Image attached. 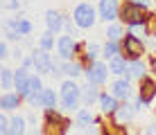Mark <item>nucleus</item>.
Listing matches in <instances>:
<instances>
[{"mask_svg": "<svg viewBox=\"0 0 156 135\" xmlns=\"http://www.w3.org/2000/svg\"><path fill=\"white\" fill-rule=\"evenodd\" d=\"M82 106V86L77 83V79H61L59 86V108L63 113H75Z\"/></svg>", "mask_w": 156, "mask_h": 135, "instance_id": "f257e3e1", "label": "nucleus"}, {"mask_svg": "<svg viewBox=\"0 0 156 135\" xmlns=\"http://www.w3.org/2000/svg\"><path fill=\"white\" fill-rule=\"evenodd\" d=\"M147 12H149L147 7H140V5L131 2V0H125V2L120 5V16H118V20H122L127 29H131V27L143 25Z\"/></svg>", "mask_w": 156, "mask_h": 135, "instance_id": "f03ea898", "label": "nucleus"}, {"mask_svg": "<svg viewBox=\"0 0 156 135\" xmlns=\"http://www.w3.org/2000/svg\"><path fill=\"white\" fill-rule=\"evenodd\" d=\"M120 45H122V54H125L127 61H133V59H143L145 54H147L145 39H140L138 34H133L131 29H127V32H125V36H122Z\"/></svg>", "mask_w": 156, "mask_h": 135, "instance_id": "7ed1b4c3", "label": "nucleus"}, {"mask_svg": "<svg viewBox=\"0 0 156 135\" xmlns=\"http://www.w3.org/2000/svg\"><path fill=\"white\" fill-rule=\"evenodd\" d=\"M73 20L77 25V29H93L98 23V7H93L90 2H77L73 9Z\"/></svg>", "mask_w": 156, "mask_h": 135, "instance_id": "20e7f679", "label": "nucleus"}, {"mask_svg": "<svg viewBox=\"0 0 156 135\" xmlns=\"http://www.w3.org/2000/svg\"><path fill=\"white\" fill-rule=\"evenodd\" d=\"M43 133H68V117L59 108H43Z\"/></svg>", "mask_w": 156, "mask_h": 135, "instance_id": "39448f33", "label": "nucleus"}, {"mask_svg": "<svg viewBox=\"0 0 156 135\" xmlns=\"http://www.w3.org/2000/svg\"><path fill=\"white\" fill-rule=\"evenodd\" d=\"M57 56L61 61H70V59H77L84 50V43L75 41V34H61L57 39Z\"/></svg>", "mask_w": 156, "mask_h": 135, "instance_id": "423d86ee", "label": "nucleus"}, {"mask_svg": "<svg viewBox=\"0 0 156 135\" xmlns=\"http://www.w3.org/2000/svg\"><path fill=\"white\" fill-rule=\"evenodd\" d=\"M109 77H111L109 63H104L102 59L86 63V68H84V79L88 81V83H95V86H100V88H102V86L109 81Z\"/></svg>", "mask_w": 156, "mask_h": 135, "instance_id": "0eeeda50", "label": "nucleus"}, {"mask_svg": "<svg viewBox=\"0 0 156 135\" xmlns=\"http://www.w3.org/2000/svg\"><path fill=\"white\" fill-rule=\"evenodd\" d=\"M122 0H98V18L102 23H113L120 16Z\"/></svg>", "mask_w": 156, "mask_h": 135, "instance_id": "6e6552de", "label": "nucleus"}, {"mask_svg": "<svg viewBox=\"0 0 156 135\" xmlns=\"http://www.w3.org/2000/svg\"><path fill=\"white\" fill-rule=\"evenodd\" d=\"M109 93L113 95L115 99H120V101H131V97H133L131 79H127V77H115L113 81H111V86H109Z\"/></svg>", "mask_w": 156, "mask_h": 135, "instance_id": "1a4fd4ad", "label": "nucleus"}, {"mask_svg": "<svg viewBox=\"0 0 156 135\" xmlns=\"http://www.w3.org/2000/svg\"><path fill=\"white\" fill-rule=\"evenodd\" d=\"M30 56H32V61H34V72H39L41 77H45V74L50 72V66H52V52L43 50V47H32Z\"/></svg>", "mask_w": 156, "mask_h": 135, "instance_id": "9d476101", "label": "nucleus"}, {"mask_svg": "<svg viewBox=\"0 0 156 135\" xmlns=\"http://www.w3.org/2000/svg\"><path fill=\"white\" fill-rule=\"evenodd\" d=\"M136 108L131 106V101H120L118 108L113 110V115H111V124L113 126H125V124L133 122V117H136Z\"/></svg>", "mask_w": 156, "mask_h": 135, "instance_id": "9b49d317", "label": "nucleus"}, {"mask_svg": "<svg viewBox=\"0 0 156 135\" xmlns=\"http://www.w3.org/2000/svg\"><path fill=\"white\" fill-rule=\"evenodd\" d=\"M138 97H140L147 106L156 99V79H154V77L145 74V77L138 81Z\"/></svg>", "mask_w": 156, "mask_h": 135, "instance_id": "f8f14e48", "label": "nucleus"}, {"mask_svg": "<svg viewBox=\"0 0 156 135\" xmlns=\"http://www.w3.org/2000/svg\"><path fill=\"white\" fill-rule=\"evenodd\" d=\"M23 101H25L23 95H18L16 90H7V93L0 95V110H5V113H16Z\"/></svg>", "mask_w": 156, "mask_h": 135, "instance_id": "ddd939ff", "label": "nucleus"}, {"mask_svg": "<svg viewBox=\"0 0 156 135\" xmlns=\"http://www.w3.org/2000/svg\"><path fill=\"white\" fill-rule=\"evenodd\" d=\"M145 74H149V63L145 61V56H143V59H133V61H129V68H127V74H125L127 79L140 81Z\"/></svg>", "mask_w": 156, "mask_h": 135, "instance_id": "4468645a", "label": "nucleus"}, {"mask_svg": "<svg viewBox=\"0 0 156 135\" xmlns=\"http://www.w3.org/2000/svg\"><path fill=\"white\" fill-rule=\"evenodd\" d=\"M30 77H32V70H30V68L18 66V68L14 70V90H16L18 95H25V93H27Z\"/></svg>", "mask_w": 156, "mask_h": 135, "instance_id": "2eb2a0df", "label": "nucleus"}, {"mask_svg": "<svg viewBox=\"0 0 156 135\" xmlns=\"http://www.w3.org/2000/svg\"><path fill=\"white\" fill-rule=\"evenodd\" d=\"M5 23H7L9 27H14V29L18 32L20 36H23V39H25V36H30V34H32V29H34L32 20H30V18H25V16H20V14H16L14 18H7Z\"/></svg>", "mask_w": 156, "mask_h": 135, "instance_id": "dca6fc26", "label": "nucleus"}, {"mask_svg": "<svg viewBox=\"0 0 156 135\" xmlns=\"http://www.w3.org/2000/svg\"><path fill=\"white\" fill-rule=\"evenodd\" d=\"M63 12L59 9H48L45 12V29H52L55 34H61L63 32Z\"/></svg>", "mask_w": 156, "mask_h": 135, "instance_id": "f3484780", "label": "nucleus"}, {"mask_svg": "<svg viewBox=\"0 0 156 135\" xmlns=\"http://www.w3.org/2000/svg\"><path fill=\"white\" fill-rule=\"evenodd\" d=\"M118 104H120V99H115L111 93H106V90H102V93H100L98 106H100V110H102V115H104V117H111V115H113V110L118 108Z\"/></svg>", "mask_w": 156, "mask_h": 135, "instance_id": "a211bd4d", "label": "nucleus"}, {"mask_svg": "<svg viewBox=\"0 0 156 135\" xmlns=\"http://www.w3.org/2000/svg\"><path fill=\"white\" fill-rule=\"evenodd\" d=\"M84 68H86V63L82 61V59H70V61H63V77L79 79V77H84Z\"/></svg>", "mask_w": 156, "mask_h": 135, "instance_id": "6ab92c4d", "label": "nucleus"}, {"mask_svg": "<svg viewBox=\"0 0 156 135\" xmlns=\"http://www.w3.org/2000/svg\"><path fill=\"white\" fill-rule=\"evenodd\" d=\"M100 86H95V83H88L86 81V86H82V104L84 106H95L98 104V99H100Z\"/></svg>", "mask_w": 156, "mask_h": 135, "instance_id": "aec40b11", "label": "nucleus"}, {"mask_svg": "<svg viewBox=\"0 0 156 135\" xmlns=\"http://www.w3.org/2000/svg\"><path fill=\"white\" fill-rule=\"evenodd\" d=\"M109 72L113 77H125L127 74V68H129V61L125 59V54H115L113 59H109Z\"/></svg>", "mask_w": 156, "mask_h": 135, "instance_id": "412c9836", "label": "nucleus"}, {"mask_svg": "<svg viewBox=\"0 0 156 135\" xmlns=\"http://www.w3.org/2000/svg\"><path fill=\"white\" fill-rule=\"evenodd\" d=\"M77 59H82L84 63L98 61V59H102V45H100V43H95V41H90V43H84L82 56H77Z\"/></svg>", "mask_w": 156, "mask_h": 135, "instance_id": "4be33fe9", "label": "nucleus"}, {"mask_svg": "<svg viewBox=\"0 0 156 135\" xmlns=\"http://www.w3.org/2000/svg\"><path fill=\"white\" fill-rule=\"evenodd\" d=\"M90 124H95L93 110H90L88 106H86V108H77V110H75V126L86 128V126H90Z\"/></svg>", "mask_w": 156, "mask_h": 135, "instance_id": "5701e85b", "label": "nucleus"}, {"mask_svg": "<svg viewBox=\"0 0 156 135\" xmlns=\"http://www.w3.org/2000/svg\"><path fill=\"white\" fill-rule=\"evenodd\" d=\"M59 106V90L45 88L41 90V108H57Z\"/></svg>", "mask_w": 156, "mask_h": 135, "instance_id": "b1692460", "label": "nucleus"}, {"mask_svg": "<svg viewBox=\"0 0 156 135\" xmlns=\"http://www.w3.org/2000/svg\"><path fill=\"white\" fill-rule=\"evenodd\" d=\"M106 39L111 41H122L125 36V23L122 20H113V23H106V32H104Z\"/></svg>", "mask_w": 156, "mask_h": 135, "instance_id": "393cba45", "label": "nucleus"}, {"mask_svg": "<svg viewBox=\"0 0 156 135\" xmlns=\"http://www.w3.org/2000/svg\"><path fill=\"white\" fill-rule=\"evenodd\" d=\"M27 131V120L23 115H12L9 117V135H23Z\"/></svg>", "mask_w": 156, "mask_h": 135, "instance_id": "a878e982", "label": "nucleus"}, {"mask_svg": "<svg viewBox=\"0 0 156 135\" xmlns=\"http://www.w3.org/2000/svg\"><path fill=\"white\" fill-rule=\"evenodd\" d=\"M115 54H122V45H120V41H111V39H106L104 41V45H102V59H113Z\"/></svg>", "mask_w": 156, "mask_h": 135, "instance_id": "bb28decb", "label": "nucleus"}, {"mask_svg": "<svg viewBox=\"0 0 156 135\" xmlns=\"http://www.w3.org/2000/svg\"><path fill=\"white\" fill-rule=\"evenodd\" d=\"M41 90H43V77H41V74H39V72H36V74H32V77H30V86H27V93H25V95H23V99H25V101H27V99H30V97H34V95H39V93H41Z\"/></svg>", "mask_w": 156, "mask_h": 135, "instance_id": "cd10ccee", "label": "nucleus"}, {"mask_svg": "<svg viewBox=\"0 0 156 135\" xmlns=\"http://www.w3.org/2000/svg\"><path fill=\"white\" fill-rule=\"evenodd\" d=\"M39 47H43V50H48V52H52L57 47V34L52 29H45L43 34L39 36Z\"/></svg>", "mask_w": 156, "mask_h": 135, "instance_id": "c85d7f7f", "label": "nucleus"}, {"mask_svg": "<svg viewBox=\"0 0 156 135\" xmlns=\"http://www.w3.org/2000/svg\"><path fill=\"white\" fill-rule=\"evenodd\" d=\"M0 88L14 90V70L7 66H0Z\"/></svg>", "mask_w": 156, "mask_h": 135, "instance_id": "c756f323", "label": "nucleus"}, {"mask_svg": "<svg viewBox=\"0 0 156 135\" xmlns=\"http://www.w3.org/2000/svg\"><path fill=\"white\" fill-rule=\"evenodd\" d=\"M143 32H145V36H156V14L154 12H147V16H145V20H143Z\"/></svg>", "mask_w": 156, "mask_h": 135, "instance_id": "7c9ffc66", "label": "nucleus"}, {"mask_svg": "<svg viewBox=\"0 0 156 135\" xmlns=\"http://www.w3.org/2000/svg\"><path fill=\"white\" fill-rule=\"evenodd\" d=\"M2 36H5V41H9V43H18V41H23V36H20L18 32L14 29V27H9L7 23H2Z\"/></svg>", "mask_w": 156, "mask_h": 135, "instance_id": "2f4dec72", "label": "nucleus"}, {"mask_svg": "<svg viewBox=\"0 0 156 135\" xmlns=\"http://www.w3.org/2000/svg\"><path fill=\"white\" fill-rule=\"evenodd\" d=\"M12 56V50H9V41H2L0 39V61H7Z\"/></svg>", "mask_w": 156, "mask_h": 135, "instance_id": "473e14b6", "label": "nucleus"}, {"mask_svg": "<svg viewBox=\"0 0 156 135\" xmlns=\"http://www.w3.org/2000/svg\"><path fill=\"white\" fill-rule=\"evenodd\" d=\"M7 131H9V117L5 110H0V135H5Z\"/></svg>", "mask_w": 156, "mask_h": 135, "instance_id": "72a5a7b5", "label": "nucleus"}, {"mask_svg": "<svg viewBox=\"0 0 156 135\" xmlns=\"http://www.w3.org/2000/svg\"><path fill=\"white\" fill-rule=\"evenodd\" d=\"M63 29H66V34H75V29H77V25L70 16H63Z\"/></svg>", "mask_w": 156, "mask_h": 135, "instance_id": "f704fd0d", "label": "nucleus"}, {"mask_svg": "<svg viewBox=\"0 0 156 135\" xmlns=\"http://www.w3.org/2000/svg\"><path fill=\"white\" fill-rule=\"evenodd\" d=\"M20 7H23V0H7L5 2V9H9V12H18Z\"/></svg>", "mask_w": 156, "mask_h": 135, "instance_id": "c9c22d12", "label": "nucleus"}, {"mask_svg": "<svg viewBox=\"0 0 156 135\" xmlns=\"http://www.w3.org/2000/svg\"><path fill=\"white\" fill-rule=\"evenodd\" d=\"M131 106L136 108V113H140V110H145V106H147V104H145V101L140 99V97L136 95V97H131Z\"/></svg>", "mask_w": 156, "mask_h": 135, "instance_id": "e433bc0d", "label": "nucleus"}, {"mask_svg": "<svg viewBox=\"0 0 156 135\" xmlns=\"http://www.w3.org/2000/svg\"><path fill=\"white\" fill-rule=\"evenodd\" d=\"M147 63H149V70H152V72L156 74V52L152 54V56H149V61H147Z\"/></svg>", "mask_w": 156, "mask_h": 135, "instance_id": "4c0bfd02", "label": "nucleus"}, {"mask_svg": "<svg viewBox=\"0 0 156 135\" xmlns=\"http://www.w3.org/2000/svg\"><path fill=\"white\" fill-rule=\"evenodd\" d=\"M12 56H14V59H18V61H20V59H23V56H25V52H23V50H20V47H16V50L12 52Z\"/></svg>", "mask_w": 156, "mask_h": 135, "instance_id": "58836bf2", "label": "nucleus"}, {"mask_svg": "<svg viewBox=\"0 0 156 135\" xmlns=\"http://www.w3.org/2000/svg\"><path fill=\"white\" fill-rule=\"evenodd\" d=\"M131 2H136V5H140V7H147L149 9V0H131Z\"/></svg>", "mask_w": 156, "mask_h": 135, "instance_id": "ea45409f", "label": "nucleus"}, {"mask_svg": "<svg viewBox=\"0 0 156 135\" xmlns=\"http://www.w3.org/2000/svg\"><path fill=\"white\" fill-rule=\"evenodd\" d=\"M147 133H152V135H156V122H154V124H149V126H147Z\"/></svg>", "mask_w": 156, "mask_h": 135, "instance_id": "a19ab883", "label": "nucleus"}, {"mask_svg": "<svg viewBox=\"0 0 156 135\" xmlns=\"http://www.w3.org/2000/svg\"><path fill=\"white\" fill-rule=\"evenodd\" d=\"M154 50H156V36H154Z\"/></svg>", "mask_w": 156, "mask_h": 135, "instance_id": "79ce46f5", "label": "nucleus"}, {"mask_svg": "<svg viewBox=\"0 0 156 135\" xmlns=\"http://www.w3.org/2000/svg\"><path fill=\"white\" fill-rule=\"evenodd\" d=\"M0 39H2V27H0Z\"/></svg>", "mask_w": 156, "mask_h": 135, "instance_id": "37998d69", "label": "nucleus"}, {"mask_svg": "<svg viewBox=\"0 0 156 135\" xmlns=\"http://www.w3.org/2000/svg\"><path fill=\"white\" fill-rule=\"evenodd\" d=\"M154 79H156V74H154Z\"/></svg>", "mask_w": 156, "mask_h": 135, "instance_id": "c03bdc74", "label": "nucleus"}]
</instances>
